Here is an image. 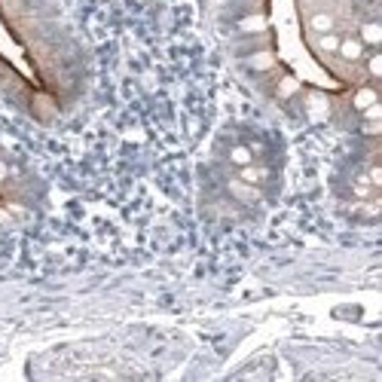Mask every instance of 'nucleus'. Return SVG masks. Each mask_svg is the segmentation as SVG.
<instances>
[{
    "instance_id": "2",
    "label": "nucleus",
    "mask_w": 382,
    "mask_h": 382,
    "mask_svg": "<svg viewBox=\"0 0 382 382\" xmlns=\"http://www.w3.org/2000/svg\"><path fill=\"white\" fill-rule=\"evenodd\" d=\"M263 177V172H257V168H251V165H245L242 168V180H248V183H257Z\"/></svg>"
},
{
    "instance_id": "1",
    "label": "nucleus",
    "mask_w": 382,
    "mask_h": 382,
    "mask_svg": "<svg viewBox=\"0 0 382 382\" xmlns=\"http://www.w3.org/2000/svg\"><path fill=\"white\" fill-rule=\"evenodd\" d=\"M339 52H343L346 59H358V55H361V43H358V40H346V43H339Z\"/></svg>"
},
{
    "instance_id": "5",
    "label": "nucleus",
    "mask_w": 382,
    "mask_h": 382,
    "mask_svg": "<svg viewBox=\"0 0 382 382\" xmlns=\"http://www.w3.org/2000/svg\"><path fill=\"white\" fill-rule=\"evenodd\" d=\"M312 25L318 28V31H324V28H330V19H324V16H318V19H315Z\"/></svg>"
},
{
    "instance_id": "4",
    "label": "nucleus",
    "mask_w": 382,
    "mask_h": 382,
    "mask_svg": "<svg viewBox=\"0 0 382 382\" xmlns=\"http://www.w3.org/2000/svg\"><path fill=\"white\" fill-rule=\"evenodd\" d=\"M321 46H324V49H339V40L327 34V37H321Z\"/></svg>"
},
{
    "instance_id": "3",
    "label": "nucleus",
    "mask_w": 382,
    "mask_h": 382,
    "mask_svg": "<svg viewBox=\"0 0 382 382\" xmlns=\"http://www.w3.org/2000/svg\"><path fill=\"white\" fill-rule=\"evenodd\" d=\"M233 159H235L238 165H251V153H248L245 147H235V150H233Z\"/></svg>"
}]
</instances>
